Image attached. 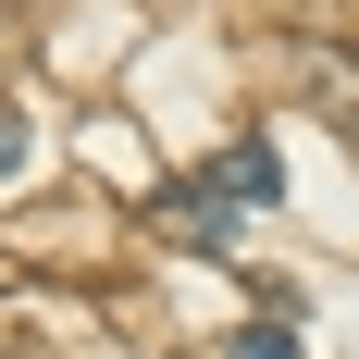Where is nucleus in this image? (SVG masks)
<instances>
[{
    "instance_id": "obj_1",
    "label": "nucleus",
    "mask_w": 359,
    "mask_h": 359,
    "mask_svg": "<svg viewBox=\"0 0 359 359\" xmlns=\"http://www.w3.org/2000/svg\"><path fill=\"white\" fill-rule=\"evenodd\" d=\"M186 248H236V186H223V174L186 186Z\"/></svg>"
},
{
    "instance_id": "obj_2",
    "label": "nucleus",
    "mask_w": 359,
    "mask_h": 359,
    "mask_svg": "<svg viewBox=\"0 0 359 359\" xmlns=\"http://www.w3.org/2000/svg\"><path fill=\"white\" fill-rule=\"evenodd\" d=\"M211 174L236 186V198H285V161H273V149H260V137H248V149H223Z\"/></svg>"
},
{
    "instance_id": "obj_3",
    "label": "nucleus",
    "mask_w": 359,
    "mask_h": 359,
    "mask_svg": "<svg viewBox=\"0 0 359 359\" xmlns=\"http://www.w3.org/2000/svg\"><path fill=\"white\" fill-rule=\"evenodd\" d=\"M223 359H297V334H285V323H248V334H236Z\"/></svg>"
},
{
    "instance_id": "obj_4",
    "label": "nucleus",
    "mask_w": 359,
    "mask_h": 359,
    "mask_svg": "<svg viewBox=\"0 0 359 359\" xmlns=\"http://www.w3.org/2000/svg\"><path fill=\"white\" fill-rule=\"evenodd\" d=\"M0 174H25V111H0Z\"/></svg>"
}]
</instances>
